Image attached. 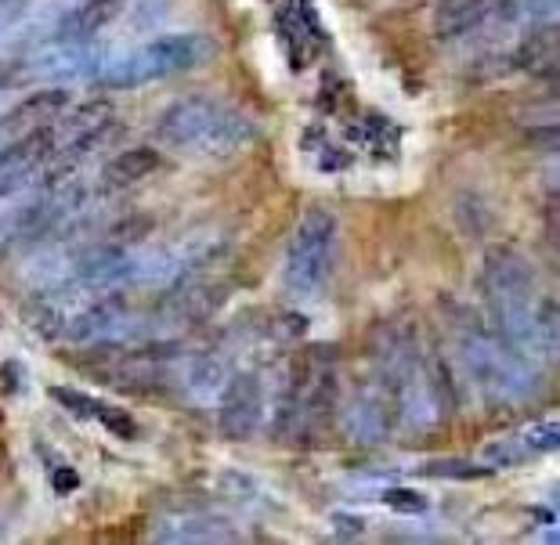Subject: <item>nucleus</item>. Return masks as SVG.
I'll return each mask as SVG.
<instances>
[{"instance_id": "obj_22", "label": "nucleus", "mask_w": 560, "mask_h": 545, "mask_svg": "<svg viewBox=\"0 0 560 545\" xmlns=\"http://www.w3.org/2000/svg\"><path fill=\"white\" fill-rule=\"evenodd\" d=\"M15 80H22V62H19V66L0 62V91H4L8 84H15Z\"/></svg>"}, {"instance_id": "obj_1", "label": "nucleus", "mask_w": 560, "mask_h": 545, "mask_svg": "<svg viewBox=\"0 0 560 545\" xmlns=\"http://www.w3.org/2000/svg\"><path fill=\"white\" fill-rule=\"evenodd\" d=\"M481 296L488 307L492 333L542 365L557 358V307L539 293L528 257L514 246H488L481 257Z\"/></svg>"}, {"instance_id": "obj_3", "label": "nucleus", "mask_w": 560, "mask_h": 545, "mask_svg": "<svg viewBox=\"0 0 560 545\" xmlns=\"http://www.w3.org/2000/svg\"><path fill=\"white\" fill-rule=\"evenodd\" d=\"M459 358L481 394L488 401H499V405L528 401L535 390L542 387L539 365L528 362L514 347H506V343L499 340L492 329H485L478 318H470V325L459 333Z\"/></svg>"}, {"instance_id": "obj_6", "label": "nucleus", "mask_w": 560, "mask_h": 545, "mask_svg": "<svg viewBox=\"0 0 560 545\" xmlns=\"http://www.w3.org/2000/svg\"><path fill=\"white\" fill-rule=\"evenodd\" d=\"M265 412L268 398L260 372H229L218 408V430L224 441H249V437H257Z\"/></svg>"}, {"instance_id": "obj_7", "label": "nucleus", "mask_w": 560, "mask_h": 545, "mask_svg": "<svg viewBox=\"0 0 560 545\" xmlns=\"http://www.w3.org/2000/svg\"><path fill=\"white\" fill-rule=\"evenodd\" d=\"M55 152V127H33L22 130L0 149V199L22 192L40 167H47Z\"/></svg>"}, {"instance_id": "obj_16", "label": "nucleus", "mask_w": 560, "mask_h": 545, "mask_svg": "<svg viewBox=\"0 0 560 545\" xmlns=\"http://www.w3.org/2000/svg\"><path fill=\"white\" fill-rule=\"evenodd\" d=\"M517 441L521 448L532 455H546V452H557V445H560V423L550 416V419H542V423H532V426H524V430H517Z\"/></svg>"}, {"instance_id": "obj_17", "label": "nucleus", "mask_w": 560, "mask_h": 545, "mask_svg": "<svg viewBox=\"0 0 560 545\" xmlns=\"http://www.w3.org/2000/svg\"><path fill=\"white\" fill-rule=\"evenodd\" d=\"M427 477H459V481H474V477H488L492 466H478V462H463V459H441V462H427L420 466Z\"/></svg>"}, {"instance_id": "obj_19", "label": "nucleus", "mask_w": 560, "mask_h": 545, "mask_svg": "<svg viewBox=\"0 0 560 545\" xmlns=\"http://www.w3.org/2000/svg\"><path fill=\"white\" fill-rule=\"evenodd\" d=\"M98 423L109 430L113 437H120V441H135L138 437V423L127 416V412H120V408H109V405H102V412H98Z\"/></svg>"}, {"instance_id": "obj_2", "label": "nucleus", "mask_w": 560, "mask_h": 545, "mask_svg": "<svg viewBox=\"0 0 560 545\" xmlns=\"http://www.w3.org/2000/svg\"><path fill=\"white\" fill-rule=\"evenodd\" d=\"M156 138L177 156L221 163L257 141V120L213 94H185L156 116Z\"/></svg>"}, {"instance_id": "obj_20", "label": "nucleus", "mask_w": 560, "mask_h": 545, "mask_svg": "<svg viewBox=\"0 0 560 545\" xmlns=\"http://www.w3.org/2000/svg\"><path fill=\"white\" fill-rule=\"evenodd\" d=\"M384 506H390L395 513H423L427 499L420 491H409V488H390L384 491Z\"/></svg>"}, {"instance_id": "obj_8", "label": "nucleus", "mask_w": 560, "mask_h": 545, "mask_svg": "<svg viewBox=\"0 0 560 545\" xmlns=\"http://www.w3.org/2000/svg\"><path fill=\"white\" fill-rule=\"evenodd\" d=\"M340 426L354 445L387 441L390 430H395V405H390L387 390L380 387V379L362 383L348 398V405H343V412H340Z\"/></svg>"}, {"instance_id": "obj_21", "label": "nucleus", "mask_w": 560, "mask_h": 545, "mask_svg": "<svg viewBox=\"0 0 560 545\" xmlns=\"http://www.w3.org/2000/svg\"><path fill=\"white\" fill-rule=\"evenodd\" d=\"M80 488V477H77V470H69V466H58L55 470V491L58 495H69V491H77Z\"/></svg>"}, {"instance_id": "obj_9", "label": "nucleus", "mask_w": 560, "mask_h": 545, "mask_svg": "<svg viewBox=\"0 0 560 545\" xmlns=\"http://www.w3.org/2000/svg\"><path fill=\"white\" fill-rule=\"evenodd\" d=\"M156 542H174V545H188V542H235L240 531L235 524H229L218 513H202V509H192V513H171L160 520Z\"/></svg>"}, {"instance_id": "obj_23", "label": "nucleus", "mask_w": 560, "mask_h": 545, "mask_svg": "<svg viewBox=\"0 0 560 545\" xmlns=\"http://www.w3.org/2000/svg\"><path fill=\"white\" fill-rule=\"evenodd\" d=\"M332 524H340V531H348V535H359V531H365V524H362V520H354V517H343V513H337V517H332Z\"/></svg>"}, {"instance_id": "obj_10", "label": "nucleus", "mask_w": 560, "mask_h": 545, "mask_svg": "<svg viewBox=\"0 0 560 545\" xmlns=\"http://www.w3.org/2000/svg\"><path fill=\"white\" fill-rule=\"evenodd\" d=\"M127 0H80L58 19L55 26V40L58 44H80V40H94L102 29H109L116 19L124 15Z\"/></svg>"}, {"instance_id": "obj_12", "label": "nucleus", "mask_w": 560, "mask_h": 545, "mask_svg": "<svg viewBox=\"0 0 560 545\" xmlns=\"http://www.w3.org/2000/svg\"><path fill=\"white\" fill-rule=\"evenodd\" d=\"M499 11V0H445L434 15V33L441 40H456L481 29Z\"/></svg>"}, {"instance_id": "obj_18", "label": "nucleus", "mask_w": 560, "mask_h": 545, "mask_svg": "<svg viewBox=\"0 0 560 545\" xmlns=\"http://www.w3.org/2000/svg\"><path fill=\"white\" fill-rule=\"evenodd\" d=\"M51 398L69 412V416H80V419H98V412H102V401H94L69 387H51Z\"/></svg>"}, {"instance_id": "obj_13", "label": "nucleus", "mask_w": 560, "mask_h": 545, "mask_svg": "<svg viewBox=\"0 0 560 545\" xmlns=\"http://www.w3.org/2000/svg\"><path fill=\"white\" fill-rule=\"evenodd\" d=\"M91 58H102V55L94 51V47H88V40L55 44L51 51L33 58L30 69L33 73H40L44 80H73V76H88L94 66H102V62H91Z\"/></svg>"}, {"instance_id": "obj_11", "label": "nucleus", "mask_w": 560, "mask_h": 545, "mask_svg": "<svg viewBox=\"0 0 560 545\" xmlns=\"http://www.w3.org/2000/svg\"><path fill=\"white\" fill-rule=\"evenodd\" d=\"M69 105V91L66 87H44V91H33L26 94L15 109H11L4 120H0V134H11L15 138L19 130H33V127H44L47 120H58L62 109Z\"/></svg>"}, {"instance_id": "obj_4", "label": "nucleus", "mask_w": 560, "mask_h": 545, "mask_svg": "<svg viewBox=\"0 0 560 545\" xmlns=\"http://www.w3.org/2000/svg\"><path fill=\"white\" fill-rule=\"evenodd\" d=\"M210 55H213V40L207 33H166V37L141 44L135 51L113 58V62H102L94 84L105 91L145 87L156 84V80L192 73V69L210 62Z\"/></svg>"}, {"instance_id": "obj_5", "label": "nucleus", "mask_w": 560, "mask_h": 545, "mask_svg": "<svg viewBox=\"0 0 560 545\" xmlns=\"http://www.w3.org/2000/svg\"><path fill=\"white\" fill-rule=\"evenodd\" d=\"M337 239H340V224L326 206H312L301 213L282 260L285 300L312 304L326 289L332 264H337Z\"/></svg>"}, {"instance_id": "obj_14", "label": "nucleus", "mask_w": 560, "mask_h": 545, "mask_svg": "<svg viewBox=\"0 0 560 545\" xmlns=\"http://www.w3.org/2000/svg\"><path fill=\"white\" fill-rule=\"evenodd\" d=\"M163 167V156L156 149L149 145H138V149H124L120 156H113L105 163L102 170V185L109 188V192H120V188H130V185H141L145 177H152Z\"/></svg>"}, {"instance_id": "obj_15", "label": "nucleus", "mask_w": 560, "mask_h": 545, "mask_svg": "<svg viewBox=\"0 0 560 545\" xmlns=\"http://www.w3.org/2000/svg\"><path fill=\"white\" fill-rule=\"evenodd\" d=\"M224 379H229V365H224L218 354H199L192 362V369H188V387H192L199 398L221 394Z\"/></svg>"}]
</instances>
